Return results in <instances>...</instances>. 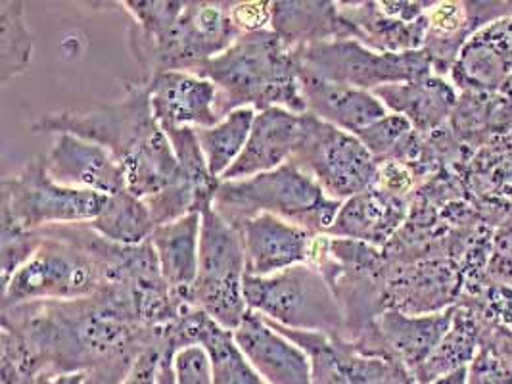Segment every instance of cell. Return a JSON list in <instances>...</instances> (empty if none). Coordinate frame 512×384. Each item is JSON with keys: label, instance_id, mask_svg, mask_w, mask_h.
Wrapping results in <instances>:
<instances>
[{"label": "cell", "instance_id": "ac0fdd59", "mask_svg": "<svg viewBox=\"0 0 512 384\" xmlns=\"http://www.w3.org/2000/svg\"><path fill=\"white\" fill-rule=\"evenodd\" d=\"M233 338L242 356L265 383L313 384L309 356L259 313L248 312Z\"/></svg>", "mask_w": 512, "mask_h": 384}, {"label": "cell", "instance_id": "4dcf8cb0", "mask_svg": "<svg viewBox=\"0 0 512 384\" xmlns=\"http://www.w3.org/2000/svg\"><path fill=\"white\" fill-rule=\"evenodd\" d=\"M35 37L25 24V4L20 0L0 2V81L8 83L27 72L33 60Z\"/></svg>", "mask_w": 512, "mask_h": 384}, {"label": "cell", "instance_id": "9a60e30c", "mask_svg": "<svg viewBox=\"0 0 512 384\" xmlns=\"http://www.w3.org/2000/svg\"><path fill=\"white\" fill-rule=\"evenodd\" d=\"M511 16L512 2H434L426 10L428 31L422 48L434 73L449 75L461 48L476 31Z\"/></svg>", "mask_w": 512, "mask_h": 384}, {"label": "cell", "instance_id": "836d02e7", "mask_svg": "<svg viewBox=\"0 0 512 384\" xmlns=\"http://www.w3.org/2000/svg\"><path fill=\"white\" fill-rule=\"evenodd\" d=\"M43 373V365L35 358L24 338L2 327L0 331V381L2 384H31Z\"/></svg>", "mask_w": 512, "mask_h": 384}, {"label": "cell", "instance_id": "f6af8a7d", "mask_svg": "<svg viewBox=\"0 0 512 384\" xmlns=\"http://www.w3.org/2000/svg\"><path fill=\"white\" fill-rule=\"evenodd\" d=\"M396 384H419L417 383V379H415V375L411 373V371H405L399 379H397Z\"/></svg>", "mask_w": 512, "mask_h": 384}, {"label": "cell", "instance_id": "f1b7e54d", "mask_svg": "<svg viewBox=\"0 0 512 384\" xmlns=\"http://www.w3.org/2000/svg\"><path fill=\"white\" fill-rule=\"evenodd\" d=\"M85 225L100 237L121 246H139L150 240L156 231V221L148 204L127 189L106 196L100 214Z\"/></svg>", "mask_w": 512, "mask_h": 384}, {"label": "cell", "instance_id": "f35d334b", "mask_svg": "<svg viewBox=\"0 0 512 384\" xmlns=\"http://www.w3.org/2000/svg\"><path fill=\"white\" fill-rule=\"evenodd\" d=\"M466 384H512V371L482 344L476 358L468 365Z\"/></svg>", "mask_w": 512, "mask_h": 384}, {"label": "cell", "instance_id": "1f68e13d", "mask_svg": "<svg viewBox=\"0 0 512 384\" xmlns=\"http://www.w3.org/2000/svg\"><path fill=\"white\" fill-rule=\"evenodd\" d=\"M376 162L396 160L407 164L419 150L422 135L413 129V125L397 114H388L382 120L374 121L367 129L355 135Z\"/></svg>", "mask_w": 512, "mask_h": 384}, {"label": "cell", "instance_id": "f546056e", "mask_svg": "<svg viewBox=\"0 0 512 384\" xmlns=\"http://www.w3.org/2000/svg\"><path fill=\"white\" fill-rule=\"evenodd\" d=\"M256 116L254 108H240L213 127L196 129L208 168L215 179L221 181V177L240 158L244 146L250 139Z\"/></svg>", "mask_w": 512, "mask_h": 384}, {"label": "cell", "instance_id": "8992f818", "mask_svg": "<svg viewBox=\"0 0 512 384\" xmlns=\"http://www.w3.org/2000/svg\"><path fill=\"white\" fill-rule=\"evenodd\" d=\"M244 296L250 312H256L294 331L344 338V313L315 265H294L275 275H246Z\"/></svg>", "mask_w": 512, "mask_h": 384}, {"label": "cell", "instance_id": "3957f363", "mask_svg": "<svg viewBox=\"0 0 512 384\" xmlns=\"http://www.w3.org/2000/svg\"><path fill=\"white\" fill-rule=\"evenodd\" d=\"M35 256L4 285L2 308L91 298L106 283L110 240L85 223L41 229Z\"/></svg>", "mask_w": 512, "mask_h": 384}, {"label": "cell", "instance_id": "bcb514c9", "mask_svg": "<svg viewBox=\"0 0 512 384\" xmlns=\"http://www.w3.org/2000/svg\"><path fill=\"white\" fill-rule=\"evenodd\" d=\"M499 93H501V95L507 96L509 100H512V77L509 79V81H507V83H505V87H503Z\"/></svg>", "mask_w": 512, "mask_h": 384}, {"label": "cell", "instance_id": "ab89813d", "mask_svg": "<svg viewBox=\"0 0 512 384\" xmlns=\"http://www.w3.org/2000/svg\"><path fill=\"white\" fill-rule=\"evenodd\" d=\"M478 300L489 317L512 329V285L488 287L478 296Z\"/></svg>", "mask_w": 512, "mask_h": 384}, {"label": "cell", "instance_id": "6da1fadb", "mask_svg": "<svg viewBox=\"0 0 512 384\" xmlns=\"http://www.w3.org/2000/svg\"><path fill=\"white\" fill-rule=\"evenodd\" d=\"M0 325L24 338L43 371H85L87 384H121L144 350H165L163 331L139 325L102 290L83 300L2 308Z\"/></svg>", "mask_w": 512, "mask_h": 384}, {"label": "cell", "instance_id": "b9f144b4", "mask_svg": "<svg viewBox=\"0 0 512 384\" xmlns=\"http://www.w3.org/2000/svg\"><path fill=\"white\" fill-rule=\"evenodd\" d=\"M89 373L77 371V373H54V371H43L35 377L31 384H87Z\"/></svg>", "mask_w": 512, "mask_h": 384}, {"label": "cell", "instance_id": "8d00e7d4", "mask_svg": "<svg viewBox=\"0 0 512 384\" xmlns=\"http://www.w3.org/2000/svg\"><path fill=\"white\" fill-rule=\"evenodd\" d=\"M419 187V179L415 177L411 168L405 166L403 162H396V160L378 162L374 189L394 194V196L411 198Z\"/></svg>", "mask_w": 512, "mask_h": 384}, {"label": "cell", "instance_id": "e575fe53", "mask_svg": "<svg viewBox=\"0 0 512 384\" xmlns=\"http://www.w3.org/2000/svg\"><path fill=\"white\" fill-rule=\"evenodd\" d=\"M43 242L41 231H25L22 227L2 221L0 235V269H2V287L20 271L39 250Z\"/></svg>", "mask_w": 512, "mask_h": 384}, {"label": "cell", "instance_id": "2e32d148", "mask_svg": "<svg viewBox=\"0 0 512 384\" xmlns=\"http://www.w3.org/2000/svg\"><path fill=\"white\" fill-rule=\"evenodd\" d=\"M307 118L309 112L296 114L286 108L257 112L248 143L221 181L248 179L290 164L302 146Z\"/></svg>", "mask_w": 512, "mask_h": 384}, {"label": "cell", "instance_id": "d590c367", "mask_svg": "<svg viewBox=\"0 0 512 384\" xmlns=\"http://www.w3.org/2000/svg\"><path fill=\"white\" fill-rule=\"evenodd\" d=\"M173 367L177 384H215L210 354L200 344L179 350L173 358Z\"/></svg>", "mask_w": 512, "mask_h": 384}, {"label": "cell", "instance_id": "7a4b0ae2", "mask_svg": "<svg viewBox=\"0 0 512 384\" xmlns=\"http://www.w3.org/2000/svg\"><path fill=\"white\" fill-rule=\"evenodd\" d=\"M217 87V114L227 118L234 110L286 108L305 114L300 52L286 47L271 29L240 35L223 54L194 68Z\"/></svg>", "mask_w": 512, "mask_h": 384}, {"label": "cell", "instance_id": "277c9868", "mask_svg": "<svg viewBox=\"0 0 512 384\" xmlns=\"http://www.w3.org/2000/svg\"><path fill=\"white\" fill-rule=\"evenodd\" d=\"M340 208L342 202L326 196L325 191L294 164L248 179L221 181L213 198V210L233 227L246 219L271 214L315 235L328 233Z\"/></svg>", "mask_w": 512, "mask_h": 384}, {"label": "cell", "instance_id": "83f0119b", "mask_svg": "<svg viewBox=\"0 0 512 384\" xmlns=\"http://www.w3.org/2000/svg\"><path fill=\"white\" fill-rule=\"evenodd\" d=\"M484 323L486 312L480 300L463 296V300L455 306L451 329L443 336L434 354L415 373L417 383H436L445 375L468 367L482 346Z\"/></svg>", "mask_w": 512, "mask_h": 384}, {"label": "cell", "instance_id": "ffe728a7", "mask_svg": "<svg viewBox=\"0 0 512 384\" xmlns=\"http://www.w3.org/2000/svg\"><path fill=\"white\" fill-rule=\"evenodd\" d=\"M45 162L48 175L64 187L102 196L127 189L125 173L114 154L100 144L73 135H56Z\"/></svg>", "mask_w": 512, "mask_h": 384}, {"label": "cell", "instance_id": "74e56055", "mask_svg": "<svg viewBox=\"0 0 512 384\" xmlns=\"http://www.w3.org/2000/svg\"><path fill=\"white\" fill-rule=\"evenodd\" d=\"M231 20L240 35L271 29L273 2L269 0L231 2Z\"/></svg>", "mask_w": 512, "mask_h": 384}, {"label": "cell", "instance_id": "cb8c5ba5", "mask_svg": "<svg viewBox=\"0 0 512 384\" xmlns=\"http://www.w3.org/2000/svg\"><path fill=\"white\" fill-rule=\"evenodd\" d=\"M200 235L202 214H188L156 227L150 237L163 281L179 304H194L192 290L200 265Z\"/></svg>", "mask_w": 512, "mask_h": 384}, {"label": "cell", "instance_id": "ba28073f", "mask_svg": "<svg viewBox=\"0 0 512 384\" xmlns=\"http://www.w3.org/2000/svg\"><path fill=\"white\" fill-rule=\"evenodd\" d=\"M106 196L56 183L45 156H35L14 175L2 179V221L25 231L54 225L89 223L100 214Z\"/></svg>", "mask_w": 512, "mask_h": 384}, {"label": "cell", "instance_id": "d6986e66", "mask_svg": "<svg viewBox=\"0 0 512 384\" xmlns=\"http://www.w3.org/2000/svg\"><path fill=\"white\" fill-rule=\"evenodd\" d=\"M449 75L461 93H499L512 77V16L476 31Z\"/></svg>", "mask_w": 512, "mask_h": 384}, {"label": "cell", "instance_id": "30bf717a", "mask_svg": "<svg viewBox=\"0 0 512 384\" xmlns=\"http://www.w3.org/2000/svg\"><path fill=\"white\" fill-rule=\"evenodd\" d=\"M307 173L326 196L346 202L374 187L378 162L355 135L309 112L302 146L290 162Z\"/></svg>", "mask_w": 512, "mask_h": 384}, {"label": "cell", "instance_id": "5b68a950", "mask_svg": "<svg viewBox=\"0 0 512 384\" xmlns=\"http://www.w3.org/2000/svg\"><path fill=\"white\" fill-rule=\"evenodd\" d=\"M31 131L39 135H73L100 144L114 154L123 169L163 135L162 125L152 112L144 77L127 81L125 95L114 102L50 112L35 121Z\"/></svg>", "mask_w": 512, "mask_h": 384}, {"label": "cell", "instance_id": "9c48e42d", "mask_svg": "<svg viewBox=\"0 0 512 384\" xmlns=\"http://www.w3.org/2000/svg\"><path fill=\"white\" fill-rule=\"evenodd\" d=\"M298 52L302 72L369 93L386 85L417 81L434 73L424 50L388 54L371 50L353 39L321 43Z\"/></svg>", "mask_w": 512, "mask_h": 384}, {"label": "cell", "instance_id": "7402d4cb", "mask_svg": "<svg viewBox=\"0 0 512 384\" xmlns=\"http://www.w3.org/2000/svg\"><path fill=\"white\" fill-rule=\"evenodd\" d=\"M300 83L307 112L351 135H357L390 114L382 100L369 91L332 83L305 72Z\"/></svg>", "mask_w": 512, "mask_h": 384}, {"label": "cell", "instance_id": "484cf974", "mask_svg": "<svg viewBox=\"0 0 512 384\" xmlns=\"http://www.w3.org/2000/svg\"><path fill=\"white\" fill-rule=\"evenodd\" d=\"M271 31L292 50L351 39L350 27L338 10V2L330 0L273 2Z\"/></svg>", "mask_w": 512, "mask_h": 384}, {"label": "cell", "instance_id": "5bb4252c", "mask_svg": "<svg viewBox=\"0 0 512 384\" xmlns=\"http://www.w3.org/2000/svg\"><path fill=\"white\" fill-rule=\"evenodd\" d=\"M246 254V275L267 277L294 265H313L325 235L271 214L242 221L238 227Z\"/></svg>", "mask_w": 512, "mask_h": 384}, {"label": "cell", "instance_id": "d6a6232c", "mask_svg": "<svg viewBox=\"0 0 512 384\" xmlns=\"http://www.w3.org/2000/svg\"><path fill=\"white\" fill-rule=\"evenodd\" d=\"M200 346H204L210 354L215 384H267L242 356L233 333L221 329L213 319L204 327Z\"/></svg>", "mask_w": 512, "mask_h": 384}, {"label": "cell", "instance_id": "52a82bcc", "mask_svg": "<svg viewBox=\"0 0 512 384\" xmlns=\"http://www.w3.org/2000/svg\"><path fill=\"white\" fill-rule=\"evenodd\" d=\"M244 281L246 254L240 233L211 208L202 214L200 265L192 300L221 329L234 333L250 312Z\"/></svg>", "mask_w": 512, "mask_h": 384}, {"label": "cell", "instance_id": "d4e9b609", "mask_svg": "<svg viewBox=\"0 0 512 384\" xmlns=\"http://www.w3.org/2000/svg\"><path fill=\"white\" fill-rule=\"evenodd\" d=\"M453 315L455 306L430 315H407L386 310L376 319V327L390 360L401 363L415 375L451 329Z\"/></svg>", "mask_w": 512, "mask_h": 384}, {"label": "cell", "instance_id": "60d3db41", "mask_svg": "<svg viewBox=\"0 0 512 384\" xmlns=\"http://www.w3.org/2000/svg\"><path fill=\"white\" fill-rule=\"evenodd\" d=\"M163 350L148 348L140 354L135 363L131 365L129 373L121 384H158V371L162 361Z\"/></svg>", "mask_w": 512, "mask_h": 384}, {"label": "cell", "instance_id": "4fadbf2b", "mask_svg": "<svg viewBox=\"0 0 512 384\" xmlns=\"http://www.w3.org/2000/svg\"><path fill=\"white\" fill-rule=\"evenodd\" d=\"M265 321L298 344L309 356L313 384H396L397 379L409 371L396 361L373 358L359 352L350 340L294 331L269 319Z\"/></svg>", "mask_w": 512, "mask_h": 384}, {"label": "cell", "instance_id": "8fae6325", "mask_svg": "<svg viewBox=\"0 0 512 384\" xmlns=\"http://www.w3.org/2000/svg\"><path fill=\"white\" fill-rule=\"evenodd\" d=\"M238 37L231 20V2H187L167 37L140 62L142 77L173 70L192 72L233 47Z\"/></svg>", "mask_w": 512, "mask_h": 384}, {"label": "cell", "instance_id": "e0dca14e", "mask_svg": "<svg viewBox=\"0 0 512 384\" xmlns=\"http://www.w3.org/2000/svg\"><path fill=\"white\" fill-rule=\"evenodd\" d=\"M148 83L152 112L165 127L204 129L217 125V87L210 79L183 70L152 73Z\"/></svg>", "mask_w": 512, "mask_h": 384}, {"label": "cell", "instance_id": "44dd1931", "mask_svg": "<svg viewBox=\"0 0 512 384\" xmlns=\"http://www.w3.org/2000/svg\"><path fill=\"white\" fill-rule=\"evenodd\" d=\"M411 198L369 189L342 202V208L328 229V237L359 240L384 250L405 225Z\"/></svg>", "mask_w": 512, "mask_h": 384}, {"label": "cell", "instance_id": "603a6c76", "mask_svg": "<svg viewBox=\"0 0 512 384\" xmlns=\"http://www.w3.org/2000/svg\"><path fill=\"white\" fill-rule=\"evenodd\" d=\"M373 93L390 114L405 118L420 135H432L447 125L459 102L453 83L436 73L417 81L386 85Z\"/></svg>", "mask_w": 512, "mask_h": 384}, {"label": "cell", "instance_id": "7bdbcfd3", "mask_svg": "<svg viewBox=\"0 0 512 384\" xmlns=\"http://www.w3.org/2000/svg\"><path fill=\"white\" fill-rule=\"evenodd\" d=\"M173 352H163L162 361H160V371H158V384H177L175 377V367H173Z\"/></svg>", "mask_w": 512, "mask_h": 384}, {"label": "cell", "instance_id": "ee69618b", "mask_svg": "<svg viewBox=\"0 0 512 384\" xmlns=\"http://www.w3.org/2000/svg\"><path fill=\"white\" fill-rule=\"evenodd\" d=\"M466 381H468V367H463V369L453 371L432 384H466Z\"/></svg>", "mask_w": 512, "mask_h": 384}, {"label": "cell", "instance_id": "4316f807", "mask_svg": "<svg viewBox=\"0 0 512 384\" xmlns=\"http://www.w3.org/2000/svg\"><path fill=\"white\" fill-rule=\"evenodd\" d=\"M351 39L376 52L403 54L424 48L426 14L417 22H401L382 12L378 2H338Z\"/></svg>", "mask_w": 512, "mask_h": 384}, {"label": "cell", "instance_id": "7c38bea8", "mask_svg": "<svg viewBox=\"0 0 512 384\" xmlns=\"http://www.w3.org/2000/svg\"><path fill=\"white\" fill-rule=\"evenodd\" d=\"M390 264V262H388ZM465 296L461 264L451 258L390 264L386 277V310L407 315L442 313Z\"/></svg>", "mask_w": 512, "mask_h": 384}]
</instances>
